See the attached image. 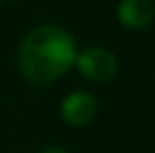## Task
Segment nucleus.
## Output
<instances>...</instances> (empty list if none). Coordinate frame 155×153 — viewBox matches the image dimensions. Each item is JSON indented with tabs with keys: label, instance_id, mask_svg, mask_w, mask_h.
<instances>
[{
	"label": "nucleus",
	"instance_id": "obj_4",
	"mask_svg": "<svg viewBox=\"0 0 155 153\" xmlns=\"http://www.w3.org/2000/svg\"><path fill=\"white\" fill-rule=\"evenodd\" d=\"M117 19L128 29H145L155 19V0H120Z\"/></svg>",
	"mask_w": 155,
	"mask_h": 153
},
{
	"label": "nucleus",
	"instance_id": "obj_2",
	"mask_svg": "<svg viewBox=\"0 0 155 153\" xmlns=\"http://www.w3.org/2000/svg\"><path fill=\"white\" fill-rule=\"evenodd\" d=\"M76 67L82 78L97 82V84H103L117 74V59L109 48L88 46L84 51H78Z\"/></svg>",
	"mask_w": 155,
	"mask_h": 153
},
{
	"label": "nucleus",
	"instance_id": "obj_3",
	"mask_svg": "<svg viewBox=\"0 0 155 153\" xmlns=\"http://www.w3.org/2000/svg\"><path fill=\"white\" fill-rule=\"evenodd\" d=\"M99 113V101L88 90H76L67 95L61 103V118L65 124L74 128H84L92 124Z\"/></svg>",
	"mask_w": 155,
	"mask_h": 153
},
{
	"label": "nucleus",
	"instance_id": "obj_5",
	"mask_svg": "<svg viewBox=\"0 0 155 153\" xmlns=\"http://www.w3.org/2000/svg\"><path fill=\"white\" fill-rule=\"evenodd\" d=\"M40 153H67V151H65L61 145H46Z\"/></svg>",
	"mask_w": 155,
	"mask_h": 153
},
{
	"label": "nucleus",
	"instance_id": "obj_6",
	"mask_svg": "<svg viewBox=\"0 0 155 153\" xmlns=\"http://www.w3.org/2000/svg\"><path fill=\"white\" fill-rule=\"evenodd\" d=\"M0 2H4V0H0Z\"/></svg>",
	"mask_w": 155,
	"mask_h": 153
},
{
	"label": "nucleus",
	"instance_id": "obj_1",
	"mask_svg": "<svg viewBox=\"0 0 155 153\" xmlns=\"http://www.w3.org/2000/svg\"><path fill=\"white\" fill-rule=\"evenodd\" d=\"M78 57L76 38L61 25L34 27L17 51V65L29 84L48 86L65 76Z\"/></svg>",
	"mask_w": 155,
	"mask_h": 153
}]
</instances>
